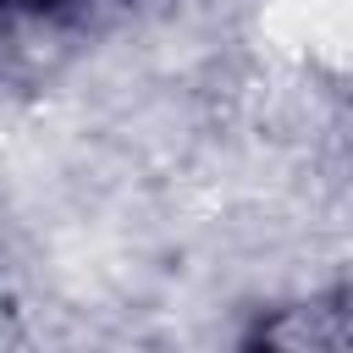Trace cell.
<instances>
[{"instance_id":"6da1fadb","label":"cell","mask_w":353,"mask_h":353,"mask_svg":"<svg viewBox=\"0 0 353 353\" xmlns=\"http://www.w3.org/2000/svg\"><path fill=\"white\" fill-rule=\"evenodd\" d=\"M11 6H22V11H44V6H55V0H0V11H11Z\"/></svg>"}]
</instances>
